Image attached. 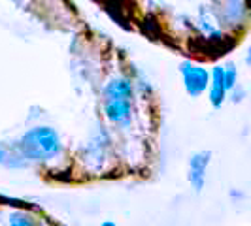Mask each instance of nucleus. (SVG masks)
Wrapping results in <instances>:
<instances>
[{
  "instance_id": "obj_7",
  "label": "nucleus",
  "mask_w": 251,
  "mask_h": 226,
  "mask_svg": "<svg viewBox=\"0 0 251 226\" xmlns=\"http://www.w3.org/2000/svg\"><path fill=\"white\" fill-rule=\"evenodd\" d=\"M10 226H38V223L25 211H13L10 213Z\"/></svg>"
},
{
  "instance_id": "obj_2",
  "label": "nucleus",
  "mask_w": 251,
  "mask_h": 226,
  "mask_svg": "<svg viewBox=\"0 0 251 226\" xmlns=\"http://www.w3.org/2000/svg\"><path fill=\"white\" fill-rule=\"evenodd\" d=\"M179 72H181V77H183L185 90H187L189 96H193V98L201 96L202 92L208 89V85H210V72L206 68L199 66V64L185 61L179 66Z\"/></svg>"
},
{
  "instance_id": "obj_4",
  "label": "nucleus",
  "mask_w": 251,
  "mask_h": 226,
  "mask_svg": "<svg viewBox=\"0 0 251 226\" xmlns=\"http://www.w3.org/2000/svg\"><path fill=\"white\" fill-rule=\"evenodd\" d=\"M208 164H210V153L208 151L195 153L191 157V160H189V181L197 190H202V187H204Z\"/></svg>"
},
{
  "instance_id": "obj_5",
  "label": "nucleus",
  "mask_w": 251,
  "mask_h": 226,
  "mask_svg": "<svg viewBox=\"0 0 251 226\" xmlns=\"http://www.w3.org/2000/svg\"><path fill=\"white\" fill-rule=\"evenodd\" d=\"M210 104L214 108H221V104L225 102L226 87L225 79H223V68L221 66H214L212 74H210Z\"/></svg>"
},
{
  "instance_id": "obj_10",
  "label": "nucleus",
  "mask_w": 251,
  "mask_h": 226,
  "mask_svg": "<svg viewBox=\"0 0 251 226\" xmlns=\"http://www.w3.org/2000/svg\"><path fill=\"white\" fill-rule=\"evenodd\" d=\"M4 162V153H2V149H0V164Z\"/></svg>"
},
{
  "instance_id": "obj_6",
  "label": "nucleus",
  "mask_w": 251,
  "mask_h": 226,
  "mask_svg": "<svg viewBox=\"0 0 251 226\" xmlns=\"http://www.w3.org/2000/svg\"><path fill=\"white\" fill-rule=\"evenodd\" d=\"M132 83L126 77H113L112 81L104 89V96L106 100H113V98H132Z\"/></svg>"
},
{
  "instance_id": "obj_3",
  "label": "nucleus",
  "mask_w": 251,
  "mask_h": 226,
  "mask_svg": "<svg viewBox=\"0 0 251 226\" xmlns=\"http://www.w3.org/2000/svg\"><path fill=\"white\" fill-rule=\"evenodd\" d=\"M104 113L115 125H126L132 119V102L130 98L104 100Z\"/></svg>"
},
{
  "instance_id": "obj_1",
  "label": "nucleus",
  "mask_w": 251,
  "mask_h": 226,
  "mask_svg": "<svg viewBox=\"0 0 251 226\" xmlns=\"http://www.w3.org/2000/svg\"><path fill=\"white\" fill-rule=\"evenodd\" d=\"M61 138L51 126L30 128L19 141V151L28 160H51L61 153Z\"/></svg>"
},
{
  "instance_id": "obj_9",
  "label": "nucleus",
  "mask_w": 251,
  "mask_h": 226,
  "mask_svg": "<svg viewBox=\"0 0 251 226\" xmlns=\"http://www.w3.org/2000/svg\"><path fill=\"white\" fill-rule=\"evenodd\" d=\"M102 226H117V225L112 223V221H106V223H102Z\"/></svg>"
},
{
  "instance_id": "obj_8",
  "label": "nucleus",
  "mask_w": 251,
  "mask_h": 226,
  "mask_svg": "<svg viewBox=\"0 0 251 226\" xmlns=\"http://www.w3.org/2000/svg\"><path fill=\"white\" fill-rule=\"evenodd\" d=\"M236 77H238V74H236V70L234 68H223V79H225V87L226 90H230V89H234V85H236Z\"/></svg>"
}]
</instances>
